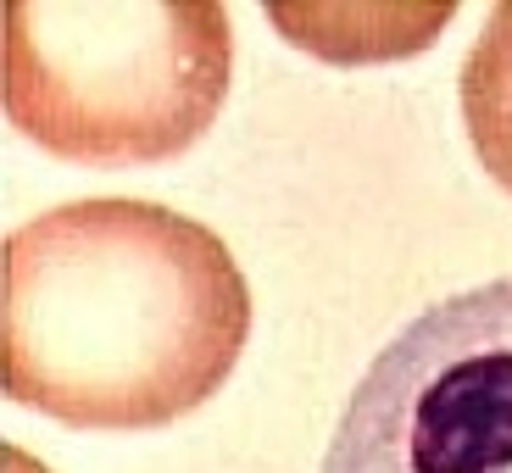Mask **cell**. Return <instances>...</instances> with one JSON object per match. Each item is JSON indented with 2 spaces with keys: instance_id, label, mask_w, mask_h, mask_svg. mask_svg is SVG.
<instances>
[{
  "instance_id": "obj_1",
  "label": "cell",
  "mask_w": 512,
  "mask_h": 473,
  "mask_svg": "<svg viewBox=\"0 0 512 473\" xmlns=\"http://www.w3.org/2000/svg\"><path fill=\"white\" fill-rule=\"evenodd\" d=\"M245 340L240 262L173 206L67 201L0 245V384L67 429H173L229 384Z\"/></svg>"
},
{
  "instance_id": "obj_2",
  "label": "cell",
  "mask_w": 512,
  "mask_h": 473,
  "mask_svg": "<svg viewBox=\"0 0 512 473\" xmlns=\"http://www.w3.org/2000/svg\"><path fill=\"white\" fill-rule=\"evenodd\" d=\"M234 28L218 0H12L0 12L6 123L78 167L179 162L218 123Z\"/></svg>"
},
{
  "instance_id": "obj_3",
  "label": "cell",
  "mask_w": 512,
  "mask_h": 473,
  "mask_svg": "<svg viewBox=\"0 0 512 473\" xmlns=\"http://www.w3.org/2000/svg\"><path fill=\"white\" fill-rule=\"evenodd\" d=\"M323 473H512V273L440 295L384 340Z\"/></svg>"
},
{
  "instance_id": "obj_4",
  "label": "cell",
  "mask_w": 512,
  "mask_h": 473,
  "mask_svg": "<svg viewBox=\"0 0 512 473\" xmlns=\"http://www.w3.org/2000/svg\"><path fill=\"white\" fill-rule=\"evenodd\" d=\"M457 101L485 173L512 195V0L485 17V34L462 62Z\"/></svg>"
},
{
  "instance_id": "obj_5",
  "label": "cell",
  "mask_w": 512,
  "mask_h": 473,
  "mask_svg": "<svg viewBox=\"0 0 512 473\" xmlns=\"http://www.w3.org/2000/svg\"><path fill=\"white\" fill-rule=\"evenodd\" d=\"M0 468H6V473H51L39 457H28V451H17V446L0 451Z\"/></svg>"
}]
</instances>
